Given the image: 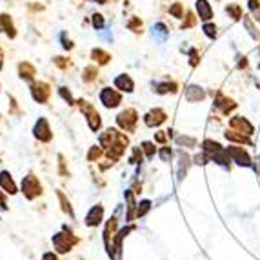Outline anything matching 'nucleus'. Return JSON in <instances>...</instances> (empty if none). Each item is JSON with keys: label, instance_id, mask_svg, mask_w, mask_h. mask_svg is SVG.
Masks as SVG:
<instances>
[{"label": "nucleus", "instance_id": "nucleus-6", "mask_svg": "<svg viewBox=\"0 0 260 260\" xmlns=\"http://www.w3.org/2000/svg\"><path fill=\"white\" fill-rule=\"evenodd\" d=\"M204 31H206V35L211 37V39H215V37H217V27L211 26V24H206V26H204Z\"/></svg>", "mask_w": 260, "mask_h": 260}, {"label": "nucleus", "instance_id": "nucleus-3", "mask_svg": "<svg viewBox=\"0 0 260 260\" xmlns=\"http://www.w3.org/2000/svg\"><path fill=\"white\" fill-rule=\"evenodd\" d=\"M0 22L4 24L6 33H8L9 37H15V27H13V22H11V17H9V15H2V17H0Z\"/></svg>", "mask_w": 260, "mask_h": 260}, {"label": "nucleus", "instance_id": "nucleus-5", "mask_svg": "<svg viewBox=\"0 0 260 260\" xmlns=\"http://www.w3.org/2000/svg\"><path fill=\"white\" fill-rule=\"evenodd\" d=\"M153 33H156V35L160 37V39H166V37H168V31H166L164 24H156V26L153 27Z\"/></svg>", "mask_w": 260, "mask_h": 260}, {"label": "nucleus", "instance_id": "nucleus-2", "mask_svg": "<svg viewBox=\"0 0 260 260\" xmlns=\"http://www.w3.org/2000/svg\"><path fill=\"white\" fill-rule=\"evenodd\" d=\"M228 153H230L231 156H233L235 160H237V164H240V166H249V158H247V155H246V151H242L240 148H230L228 149Z\"/></svg>", "mask_w": 260, "mask_h": 260}, {"label": "nucleus", "instance_id": "nucleus-4", "mask_svg": "<svg viewBox=\"0 0 260 260\" xmlns=\"http://www.w3.org/2000/svg\"><path fill=\"white\" fill-rule=\"evenodd\" d=\"M117 86L118 87H127V91H133V82H131L126 75H122V77L117 78Z\"/></svg>", "mask_w": 260, "mask_h": 260}, {"label": "nucleus", "instance_id": "nucleus-7", "mask_svg": "<svg viewBox=\"0 0 260 260\" xmlns=\"http://www.w3.org/2000/svg\"><path fill=\"white\" fill-rule=\"evenodd\" d=\"M93 26L95 27H102L104 26V20H102V15H93Z\"/></svg>", "mask_w": 260, "mask_h": 260}, {"label": "nucleus", "instance_id": "nucleus-8", "mask_svg": "<svg viewBox=\"0 0 260 260\" xmlns=\"http://www.w3.org/2000/svg\"><path fill=\"white\" fill-rule=\"evenodd\" d=\"M87 2H99V4H106L108 0H87Z\"/></svg>", "mask_w": 260, "mask_h": 260}, {"label": "nucleus", "instance_id": "nucleus-1", "mask_svg": "<svg viewBox=\"0 0 260 260\" xmlns=\"http://www.w3.org/2000/svg\"><path fill=\"white\" fill-rule=\"evenodd\" d=\"M197 11H199V17L202 20H209L213 17V11L209 8V2L208 0H197Z\"/></svg>", "mask_w": 260, "mask_h": 260}]
</instances>
